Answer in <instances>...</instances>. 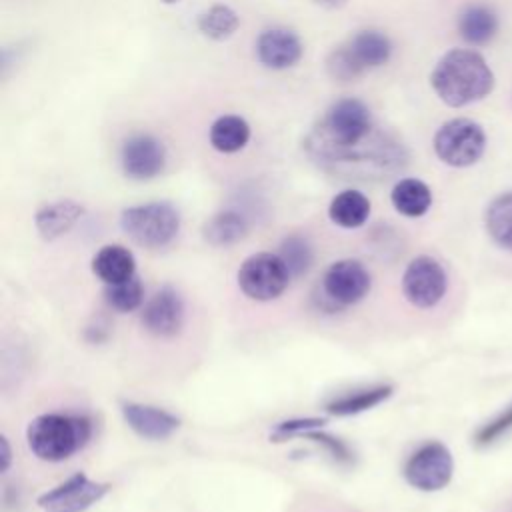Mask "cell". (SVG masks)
<instances>
[{
    "label": "cell",
    "mask_w": 512,
    "mask_h": 512,
    "mask_svg": "<svg viewBox=\"0 0 512 512\" xmlns=\"http://www.w3.org/2000/svg\"><path fill=\"white\" fill-rule=\"evenodd\" d=\"M308 156L344 178H384L406 166L408 152L392 134L378 130L358 98L334 102L306 138Z\"/></svg>",
    "instance_id": "cell-1"
},
{
    "label": "cell",
    "mask_w": 512,
    "mask_h": 512,
    "mask_svg": "<svg viewBox=\"0 0 512 512\" xmlns=\"http://www.w3.org/2000/svg\"><path fill=\"white\" fill-rule=\"evenodd\" d=\"M494 72L482 54L468 48L448 50L430 74V86L450 108H462L494 90Z\"/></svg>",
    "instance_id": "cell-2"
},
{
    "label": "cell",
    "mask_w": 512,
    "mask_h": 512,
    "mask_svg": "<svg viewBox=\"0 0 512 512\" xmlns=\"http://www.w3.org/2000/svg\"><path fill=\"white\" fill-rule=\"evenodd\" d=\"M92 424L80 414H40L26 428L28 448L38 460L62 462L90 438Z\"/></svg>",
    "instance_id": "cell-3"
},
{
    "label": "cell",
    "mask_w": 512,
    "mask_h": 512,
    "mask_svg": "<svg viewBox=\"0 0 512 512\" xmlns=\"http://www.w3.org/2000/svg\"><path fill=\"white\" fill-rule=\"evenodd\" d=\"M120 228L142 248H164L180 230V214L168 202H146L124 208Z\"/></svg>",
    "instance_id": "cell-4"
},
{
    "label": "cell",
    "mask_w": 512,
    "mask_h": 512,
    "mask_svg": "<svg viewBox=\"0 0 512 512\" xmlns=\"http://www.w3.org/2000/svg\"><path fill=\"white\" fill-rule=\"evenodd\" d=\"M486 132L470 118H452L444 122L432 140L434 154L440 162L452 168H466L476 164L486 152Z\"/></svg>",
    "instance_id": "cell-5"
},
{
    "label": "cell",
    "mask_w": 512,
    "mask_h": 512,
    "mask_svg": "<svg viewBox=\"0 0 512 512\" xmlns=\"http://www.w3.org/2000/svg\"><path fill=\"white\" fill-rule=\"evenodd\" d=\"M290 270L280 254L256 252L248 256L236 274L238 286L250 300L268 302L278 298L290 284Z\"/></svg>",
    "instance_id": "cell-6"
},
{
    "label": "cell",
    "mask_w": 512,
    "mask_h": 512,
    "mask_svg": "<svg viewBox=\"0 0 512 512\" xmlns=\"http://www.w3.org/2000/svg\"><path fill=\"white\" fill-rule=\"evenodd\" d=\"M454 472V460L450 450L442 442L422 444L406 462V482L422 492H436L448 486Z\"/></svg>",
    "instance_id": "cell-7"
},
{
    "label": "cell",
    "mask_w": 512,
    "mask_h": 512,
    "mask_svg": "<svg viewBox=\"0 0 512 512\" xmlns=\"http://www.w3.org/2000/svg\"><path fill=\"white\" fill-rule=\"evenodd\" d=\"M448 288V276L442 264L432 256H416L402 274V294L416 308L436 306Z\"/></svg>",
    "instance_id": "cell-8"
},
{
    "label": "cell",
    "mask_w": 512,
    "mask_h": 512,
    "mask_svg": "<svg viewBox=\"0 0 512 512\" xmlns=\"http://www.w3.org/2000/svg\"><path fill=\"white\" fill-rule=\"evenodd\" d=\"M372 286L370 272L358 260L344 258L330 264L322 278V290L328 300L338 306H352L360 302Z\"/></svg>",
    "instance_id": "cell-9"
},
{
    "label": "cell",
    "mask_w": 512,
    "mask_h": 512,
    "mask_svg": "<svg viewBox=\"0 0 512 512\" xmlns=\"http://www.w3.org/2000/svg\"><path fill=\"white\" fill-rule=\"evenodd\" d=\"M108 490L110 484L92 482L86 474L78 472L56 488L38 496V506L44 512H84L92 504H96Z\"/></svg>",
    "instance_id": "cell-10"
},
{
    "label": "cell",
    "mask_w": 512,
    "mask_h": 512,
    "mask_svg": "<svg viewBox=\"0 0 512 512\" xmlns=\"http://www.w3.org/2000/svg\"><path fill=\"white\" fill-rule=\"evenodd\" d=\"M120 166L132 180H152L166 168V146L152 134H132L122 144Z\"/></svg>",
    "instance_id": "cell-11"
},
{
    "label": "cell",
    "mask_w": 512,
    "mask_h": 512,
    "mask_svg": "<svg viewBox=\"0 0 512 512\" xmlns=\"http://www.w3.org/2000/svg\"><path fill=\"white\" fill-rule=\"evenodd\" d=\"M184 322V302L180 294L164 286L144 304L142 326L154 336H174Z\"/></svg>",
    "instance_id": "cell-12"
},
{
    "label": "cell",
    "mask_w": 512,
    "mask_h": 512,
    "mask_svg": "<svg viewBox=\"0 0 512 512\" xmlns=\"http://www.w3.org/2000/svg\"><path fill=\"white\" fill-rule=\"evenodd\" d=\"M302 52V40L288 28H268L256 40V58L270 70L292 68L302 58Z\"/></svg>",
    "instance_id": "cell-13"
},
{
    "label": "cell",
    "mask_w": 512,
    "mask_h": 512,
    "mask_svg": "<svg viewBox=\"0 0 512 512\" xmlns=\"http://www.w3.org/2000/svg\"><path fill=\"white\" fill-rule=\"evenodd\" d=\"M342 46L360 74L384 66L392 56L390 38L382 30H374V28L356 32Z\"/></svg>",
    "instance_id": "cell-14"
},
{
    "label": "cell",
    "mask_w": 512,
    "mask_h": 512,
    "mask_svg": "<svg viewBox=\"0 0 512 512\" xmlns=\"http://www.w3.org/2000/svg\"><path fill=\"white\" fill-rule=\"evenodd\" d=\"M122 416L126 424L146 440H164L172 436L180 426V420L174 414L136 402L122 404Z\"/></svg>",
    "instance_id": "cell-15"
},
{
    "label": "cell",
    "mask_w": 512,
    "mask_h": 512,
    "mask_svg": "<svg viewBox=\"0 0 512 512\" xmlns=\"http://www.w3.org/2000/svg\"><path fill=\"white\" fill-rule=\"evenodd\" d=\"M92 272L104 284H118L134 276L136 260L134 254L120 244L102 246L92 258Z\"/></svg>",
    "instance_id": "cell-16"
},
{
    "label": "cell",
    "mask_w": 512,
    "mask_h": 512,
    "mask_svg": "<svg viewBox=\"0 0 512 512\" xmlns=\"http://www.w3.org/2000/svg\"><path fill=\"white\" fill-rule=\"evenodd\" d=\"M82 214L84 208L78 202L58 200L42 206L34 216V224L44 240H54L66 234L82 218Z\"/></svg>",
    "instance_id": "cell-17"
},
{
    "label": "cell",
    "mask_w": 512,
    "mask_h": 512,
    "mask_svg": "<svg viewBox=\"0 0 512 512\" xmlns=\"http://www.w3.org/2000/svg\"><path fill=\"white\" fill-rule=\"evenodd\" d=\"M394 210L406 218H420L432 206V190L420 178H400L390 192Z\"/></svg>",
    "instance_id": "cell-18"
},
{
    "label": "cell",
    "mask_w": 512,
    "mask_h": 512,
    "mask_svg": "<svg viewBox=\"0 0 512 512\" xmlns=\"http://www.w3.org/2000/svg\"><path fill=\"white\" fill-rule=\"evenodd\" d=\"M208 140L220 154L240 152L250 140V124L238 114H224L212 122Z\"/></svg>",
    "instance_id": "cell-19"
},
{
    "label": "cell",
    "mask_w": 512,
    "mask_h": 512,
    "mask_svg": "<svg viewBox=\"0 0 512 512\" xmlns=\"http://www.w3.org/2000/svg\"><path fill=\"white\" fill-rule=\"evenodd\" d=\"M370 210L372 204L366 194L354 188H346L332 198L328 216L340 228H360L368 220Z\"/></svg>",
    "instance_id": "cell-20"
},
{
    "label": "cell",
    "mask_w": 512,
    "mask_h": 512,
    "mask_svg": "<svg viewBox=\"0 0 512 512\" xmlns=\"http://www.w3.org/2000/svg\"><path fill=\"white\" fill-rule=\"evenodd\" d=\"M458 32L468 44L482 46L496 36L498 16L484 4H472L458 16Z\"/></svg>",
    "instance_id": "cell-21"
},
{
    "label": "cell",
    "mask_w": 512,
    "mask_h": 512,
    "mask_svg": "<svg viewBox=\"0 0 512 512\" xmlns=\"http://www.w3.org/2000/svg\"><path fill=\"white\" fill-rule=\"evenodd\" d=\"M248 234V222L234 210H222L204 224V238L212 246H232Z\"/></svg>",
    "instance_id": "cell-22"
},
{
    "label": "cell",
    "mask_w": 512,
    "mask_h": 512,
    "mask_svg": "<svg viewBox=\"0 0 512 512\" xmlns=\"http://www.w3.org/2000/svg\"><path fill=\"white\" fill-rule=\"evenodd\" d=\"M484 224L490 238L506 248L512 250V192L498 194L486 208Z\"/></svg>",
    "instance_id": "cell-23"
},
{
    "label": "cell",
    "mask_w": 512,
    "mask_h": 512,
    "mask_svg": "<svg viewBox=\"0 0 512 512\" xmlns=\"http://www.w3.org/2000/svg\"><path fill=\"white\" fill-rule=\"evenodd\" d=\"M196 26L206 38L222 42L234 36L240 26V18L228 4H212L198 16Z\"/></svg>",
    "instance_id": "cell-24"
},
{
    "label": "cell",
    "mask_w": 512,
    "mask_h": 512,
    "mask_svg": "<svg viewBox=\"0 0 512 512\" xmlns=\"http://www.w3.org/2000/svg\"><path fill=\"white\" fill-rule=\"evenodd\" d=\"M390 394H392V386H376V388H368V390H358V392L334 398L332 402L326 404V410L336 416H350V414H358V412L378 406L380 402L390 398Z\"/></svg>",
    "instance_id": "cell-25"
},
{
    "label": "cell",
    "mask_w": 512,
    "mask_h": 512,
    "mask_svg": "<svg viewBox=\"0 0 512 512\" xmlns=\"http://www.w3.org/2000/svg\"><path fill=\"white\" fill-rule=\"evenodd\" d=\"M104 298L110 308H114L118 312H132L142 304L144 288H142V282L138 280V276L134 274L132 278H128L124 282L106 284Z\"/></svg>",
    "instance_id": "cell-26"
},
{
    "label": "cell",
    "mask_w": 512,
    "mask_h": 512,
    "mask_svg": "<svg viewBox=\"0 0 512 512\" xmlns=\"http://www.w3.org/2000/svg\"><path fill=\"white\" fill-rule=\"evenodd\" d=\"M280 258L292 276H300L312 264V248L302 236H288L280 246Z\"/></svg>",
    "instance_id": "cell-27"
},
{
    "label": "cell",
    "mask_w": 512,
    "mask_h": 512,
    "mask_svg": "<svg viewBox=\"0 0 512 512\" xmlns=\"http://www.w3.org/2000/svg\"><path fill=\"white\" fill-rule=\"evenodd\" d=\"M510 428H512V404H510L500 416H496L494 420H490L488 424H484V426L476 432L474 442H476L478 446H488V444L496 442L502 434H506Z\"/></svg>",
    "instance_id": "cell-28"
},
{
    "label": "cell",
    "mask_w": 512,
    "mask_h": 512,
    "mask_svg": "<svg viewBox=\"0 0 512 512\" xmlns=\"http://www.w3.org/2000/svg\"><path fill=\"white\" fill-rule=\"evenodd\" d=\"M322 424H326V420L324 418H294V420H286V422H280V424H276V428H274V432H272V440L274 442H282V440H286V438H290V436H294V434H304V432H308V430H316V428H320Z\"/></svg>",
    "instance_id": "cell-29"
},
{
    "label": "cell",
    "mask_w": 512,
    "mask_h": 512,
    "mask_svg": "<svg viewBox=\"0 0 512 512\" xmlns=\"http://www.w3.org/2000/svg\"><path fill=\"white\" fill-rule=\"evenodd\" d=\"M302 436H304V438H308V440H312V442L322 444V446L330 452V456H332V458H336V460H350V452H348L346 444H344V442H340L338 438H332V436H328V434L320 432L318 428H316V430H308V432H304Z\"/></svg>",
    "instance_id": "cell-30"
},
{
    "label": "cell",
    "mask_w": 512,
    "mask_h": 512,
    "mask_svg": "<svg viewBox=\"0 0 512 512\" xmlns=\"http://www.w3.org/2000/svg\"><path fill=\"white\" fill-rule=\"evenodd\" d=\"M312 2L326 8V10H336V8H342L348 0H312Z\"/></svg>",
    "instance_id": "cell-31"
},
{
    "label": "cell",
    "mask_w": 512,
    "mask_h": 512,
    "mask_svg": "<svg viewBox=\"0 0 512 512\" xmlns=\"http://www.w3.org/2000/svg\"><path fill=\"white\" fill-rule=\"evenodd\" d=\"M2 470L6 472L8 470V466H10V448H8V440L6 438H2Z\"/></svg>",
    "instance_id": "cell-32"
},
{
    "label": "cell",
    "mask_w": 512,
    "mask_h": 512,
    "mask_svg": "<svg viewBox=\"0 0 512 512\" xmlns=\"http://www.w3.org/2000/svg\"><path fill=\"white\" fill-rule=\"evenodd\" d=\"M162 4H166V6H172V4H178V2H182V0H160Z\"/></svg>",
    "instance_id": "cell-33"
}]
</instances>
